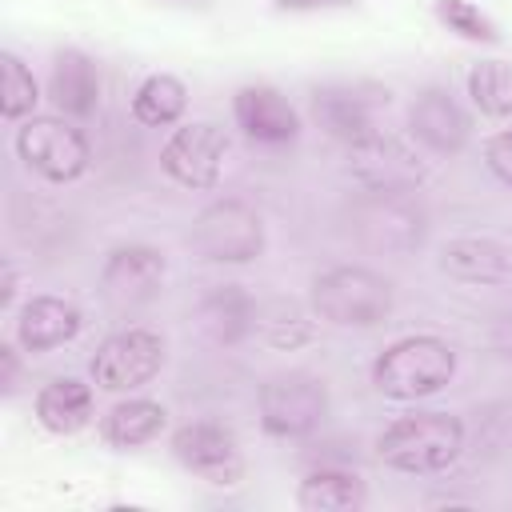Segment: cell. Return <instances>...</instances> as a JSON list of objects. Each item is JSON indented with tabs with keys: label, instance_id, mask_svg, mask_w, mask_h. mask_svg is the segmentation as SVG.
Returning <instances> with one entry per match:
<instances>
[{
	"label": "cell",
	"instance_id": "cell-1",
	"mask_svg": "<svg viewBox=\"0 0 512 512\" xmlns=\"http://www.w3.org/2000/svg\"><path fill=\"white\" fill-rule=\"evenodd\" d=\"M460 452H464V424L460 416L440 408H416L408 416H396L376 436V456L388 468L412 476L444 472Z\"/></svg>",
	"mask_w": 512,
	"mask_h": 512
},
{
	"label": "cell",
	"instance_id": "cell-2",
	"mask_svg": "<svg viewBox=\"0 0 512 512\" xmlns=\"http://www.w3.org/2000/svg\"><path fill=\"white\" fill-rule=\"evenodd\" d=\"M348 232L360 248L380 252V256H408L424 244L428 236V212L424 204L412 196V188L404 192H388V188H364L352 204H348Z\"/></svg>",
	"mask_w": 512,
	"mask_h": 512
},
{
	"label": "cell",
	"instance_id": "cell-3",
	"mask_svg": "<svg viewBox=\"0 0 512 512\" xmlns=\"http://www.w3.org/2000/svg\"><path fill=\"white\" fill-rule=\"evenodd\" d=\"M456 376V352L448 340L440 336H400L392 340L376 364H372V384L380 396L388 400H424L436 396L440 388H448V380Z\"/></svg>",
	"mask_w": 512,
	"mask_h": 512
},
{
	"label": "cell",
	"instance_id": "cell-4",
	"mask_svg": "<svg viewBox=\"0 0 512 512\" xmlns=\"http://www.w3.org/2000/svg\"><path fill=\"white\" fill-rule=\"evenodd\" d=\"M308 304L336 328H376L392 316V284L364 264H336L312 280Z\"/></svg>",
	"mask_w": 512,
	"mask_h": 512
},
{
	"label": "cell",
	"instance_id": "cell-5",
	"mask_svg": "<svg viewBox=\"0 0 512 512\" xmlns=\"http://www.w3.org/2000/svg\"><path fill=\"white\" fill-rule=\"evenodd\" d=\"M188 244L208 264H248L264 252V216L236 196L212 200L196 212Z\"/></svg>",
	"mask_w": 512,
	"mask_h": 512
},
{
	"label": "cell",
	"instance_id": "cell-6",
	"mask_svg": "<svg viewBox=\"0 0 512 512\" xmlns=\"http://www.w3.org/2000/svg\"><path fill=\"white\" fill-rule=\"evenodd\" d=\"M256 412H260V428L276 440L312 436L328 416V384L304 368L276 372L260 384Z\"/></svg>",
	"mask_w": 512,
	"mask_h": 512
},
{
	"label": "cell",
	"instance_id": "cell-7",
	"mask_svg": "<svg viewBox=\"0 0 512 512\" xmlns=\"http://www.w3.org/2000/svg\"><path fill=\"white\" fill-rule=\"evenodd\" d=\"M16 152L48 184H72L92 164V144L72 116H28L16 132Z\"/></svg>",
	"mask_w": 512,
	"mask_h": 512
},
{
	"label": "cell",
	"instance_id": "cell-8",
	"mask_svg": "<svg viewBox=\"0 0 512 512\" xmlns=\"http://www.w3.org/2000/svg\"><path fill=\"white\" fill-rule=\"evenodd\" d=\"M160 368H164V336L152 332V328H120V332H112L96 348V356L88 364L92 384L104 388V392H136Z\"/></svg>",
	"mask_w": 512,
	"mask_h": 512
},
{
	"label": "cell",
	"instance_id": "cell-9",
	"mask_svg": "<svg viewBox=\"0 0 512 512\" xmlns=\"http://www.w3.org/2000/svg\"><path fill=\"white\" fill-rule=\"evenodd\" d=\"M388 104V88L364 84V80H336L320 84L312 92V120L340 144H364L376 136V112Z\"/></svg>",
	"mask_w": 512,
	"mask_h": 512
},
{
	"label": "cell",
	"instance_id": "cell-10",
	"mask_svg": "<svg viewBox=\"0 0 512 512\" xmlns=\"http://www.w3.org/2000/svg\"><path fill=\"white\" fill-rule=\"evenodd\" d=\"M172 456L180 468H188L192 476L216 484V488H232L244 476V452L236 444V432L216 424V420H188L172 432L168 440Z\"/></svg>",
	"mask_w": 512,
	"mask_h": 512
},
{
	"label": "cell",
	"instance_id": "cell-11",
	"mask_svg": "<svg viewBox=\"0 0 512 512\" xmlns=\"http://www.w3.org/2000/svg\"><path fill=\"white\" fill-rule=\"evenodd\" d=\"M224 156H228V136L224 128L208 124V120H192L172 128V136L160 148V168L168 172V180H176L180 188H216L220 172H224Z\"/></svg>",
	"mask_w": 512,
	"mask_h": 512
},
{
	"label": "cell",
	"instance_id": "cell-12",
	"mask_svg": "<svg viewBox=\"0 0 512 512\" xmlns=\"http://www.w3.org/2000/svg\"><path fill=\"white\" fill-rule=\"evenodd\" d=\"M168 276L164 252L148 244H120L100 264V296L112 308H144L160 296Z\"/></svg>",
	"mask_w": 512,
	"mask_h": 512
},
{
	"label": "cell",
	"instance_id": "cell-13",
	"mask_svg": "<svg viewBox=\"0 0 512 512\" xmlns=\"http://www.w3.org/2000/svg\"><path fill=\"white\" fill-rule=\"evenodd\" d=\"M408 132L424 152L456 156L472 136V120H468V112L460 108V100L448 88L432 84L408 104Z\"/></svg>",
	"mask_w": 512,
	"mask_h": 512
},
{
	"label": "cell",
	"instance_id": "cell-14",
	"mask_svg": "<svg viewBox=\"0 0 512 512\" xmlns=\"http://www.w3.org/2000/svg\"><path fill=\"white\" fill-rule=\"evenodd\" d=\"M348 160H352V176L364 184V188H388V192H404L424 180V160L412 144L396 140V136H368L364 144H352L348 148Z\"/></svg>",
	"mask_w": 512,
	"mask_h": 512
},
{
	"label": "cell",
	"instance_id": "cell-15",
	"mask_svg": "<svg viewBox=\"0 0 512 512\" xmlns=\"http://www.w3.org/2000/svg\"><path fill=\"white\" fill-rule=\"evenodd\" d=\"M232 120L256 144H292L300 136V112L272 84H244V88H236Z\"/></svg>",
	"mask_w": 512,
	"mask_h": 512
},
{
	"label": "cell",
	"instance_id": "cell-16",
	"mask_svg": "<svg viewBox=\"0 0 512 512\" xmlns=\"http://www.w3.org/2000/svg\"><path fill=\"white\" fill-rule=\"evenodd\" d=\"M80 324H84V316H80V308L72 300L40 292V296L24 300L20 312H16V344L24 352H32V356L36 352H52V348L76 340Z\"/></svg>",
	"mask_w": 512,
	"mask_h": 512
},
{
	"label": "cell",
	"instance_id": "cell-17",
	"mask_svg": "<svg viewBox=\"0 0 512 512\" xmlns=\"http://www.w3.org/2000/svg\"><path fill=\"white\" fill-rule=\"evenodd\" d=\"M192 324L208 344L232 348L256 328V300L240 284H220V288H212L196 300Z\"/></svg>",
	"mask_w": 512,
	"mask_h": 512
},
{
	"label": "cell",
	"instance_id": "cell-18",
	"mask_svg": "<svg viewBox=\"0 0 512 512\" xmlns=\"http://www.w3.org/2000/svg\"><path fill=\"white\" fill-rule=\"evenodd\" d=\"M48 96L60 108V116H72V120L92 116L96 104H100V68H96V60L80 48L56 52L52 68H48Z\"/></svg>",
	"mask_w": 512,
	"mask_h": 512
},
{
	"label": "cell",
	"instance_id": "cell-19",
	"mask_svg": "<svg viewBox=\"0 0 512 512\" xmlns=\"http://www.w3.org/2000/svg\"><path fill=\"white\" fill-rule=\"evenodd\" d=\"M440 272L460 284H504L512 280V248L492 236H456L440 248Z\"/></svg>",
	"mask_w": 512,
	"mask_h": 512
},
{
	"label": "cell",
	"instance_id": "cell-20",
	"mask_svg": "<svg viewBox=\"0 0 512 512\" xmlns=\"http://www.w3.org/2000/svg\"><path fill=\"white\" fill-rule=\"evenodd\" d=\"M32 408H36V424H40L44 432H52V436H76V432H84V428L92 424V416H96V408H92V388H88L84 380H76V376H56V380H48V384L36 392Z\"/></svg>",
	"mask_w": 512,
	"mask_h": 512
},
{
	"label": "cell",
	"instance_id": "cell-21",
	"mask_svg": "<svg viewBox=\"0 0 512 512\" xmlns=\"http://www.w3.org/2000/svg\"><path fill=\"white\" fill-rule=\"evenodd\" d=\"M164 424H168L164 404H156V400H148V396H128V400H116V404L104 412L100 436H104V444L128 452V448H144V444L160 440Z\"/></svg>",
	"mask_w": 512,
	"mask_h": 512
},
{
	"label": "cell",
	"instance_id": "cell-22",
	"mask_svg": "<svg viewBox=\"0 0 512 512\" xmlns=\"http://www.w3.org/2000/svg\"><path fill=\"white\" fill-rule=\"evenodd\" d=\"M364 480L348 468H312L296 488L300 512H352L364 504Z\"/></svg>",
	"mask_w": 512,
	"mask_h": 512
},
{
	"label": "cell",
	"instance_id": "cell-23",
	"mask_svg": "<svg viewBox=\"0 0 512 512\" xmlns=\"http://www.w3.org/2000/svg\"><path fill=\"white\" fill-rule=\"evenodd\" d=\"M184 108H188V88L172 72H152L132 92V120L144 128H168L184 116Z\"/></svg>",
	"mask_w": 512,
	"mask_h": 512
},
{
	"label": "cell",
	"instance_id": "cell-24",
	"mask_svg": "<svg viewBox=\"0 0 512 512\" xmlns=\"http://www.w3.org/2000/svg\"><path fill=\"white\" fill-rule=\"evenodd\" d=\"M468 96H472V104L484 116L508 120L512 116V64L508 60H480V64H472Z\"/></svg>",
	"mask_w": 512,
	"mask_h": 512
},
{
	"label": "cell",
	"instance_id": "cell-25",
	"mask_svg": "<svg viewBox=\"0 0 512 512\" xmlns=\"http://www.w3.org/2000/svg\"><path fill=\"white\" fill-rule=\"evenodd\" d=\"M36 104H40V84H36L32 68L20 56L4 52L0 56V116L4 120H28Z\"/></svg>",
	"mask_w": 512,
	"mask_h": 512
},
{
	"label": "cell",
	"instance_id": "cell-26",
	"mask_svg": "<svg viewBox=\"0 0 512 512\" xmlns=\"http://www.w3.org/2000/svg\"><path fill=\"white\" fill-rule=\"evenodd\" d=\"M432 12H436V20H440L448 32H456L460 40H472V44H496V40H500L496 20H492L480 4H472V0H436Z\"/></svg>",
	"mask_w": 512,
	"mask_h": 512
},
{
	"label": "cell",
	"instance_id": "cell-27",
	"mask_svg": "<svg viewBox=\"0 0 512 512\" xmlns=\"http://www.w3.org/2000/svg\"><path fill=\"white\" fill-rule=\"evenodd\" d=\"M256 328L260 336L272 344V348H296V344H308L312 340V320L296 308V304H268L264 312L256 308Z\"/></svg>",
	"mask_w": 512,
	"mask_h": 512
},
{
	"label": "cell",
	"instance_id": "cell-28",
	"mask_svg": "<svg viewBox=\"0 0 512 512\" xmlns=\"http://www.w3.org/2000/svg\"><path fill=\"white\" fill-rule=\"evenodd\" d=\"M484 164H488V172L500 184L512 188V128H504V132H496V136L484 140Z\"/></svg>",
	"mask_w": 512,
	"mask_h": 512
},
{
	"label": "cell",
	"instance_id": "cell-29",
	"mask_svg": "<svg viewBox=\"0 0 512 512\" xmlns=\"http://www.w3.org/2000/svg\"><path fill=\"white\" fill-rule=\"evenodd\" d=\"M280 12H336V8H356V0H276Z\"/></svg>",
	"mask_w": 512,
	"mask_h": 512
},
{
	"label": "cell",
	"instance_id": "cell-30",
	"mask_svg": "<svg viewBox=\"0 0 512 512\" xmlns=\"http://www.w3.org/2000/svg\"><path fill=\"white\" fill-rule=\"evenodd\" d=\"M492 340H496V352H500L504 360H512V312H504V316L496 320Z\"/></svg>",
	"mask_w": 512,
	"mask_h": 512
},
{
	"label": "cell",
	"instance_id": "cell-31",
	"mask_svg": "<svg viewBox=\"0 0 512 512\" xmlns=\"http://www.w3.org/2000/svg\"><path fill=\"white\" fill-rule=\"evenodd\" d=\"M16 372H20V368H16V348L4 344V348H0V384H4V392L16 388Z\"/></svg>",
	"mask_w": 512,
	"mask_h": 512
},
{
	"label": "cell",
	"instance_id": "cell-32",
	"mask_svg": "<svg viewBox=\"0 0 512 512\" xmlns=\"http://www.w3.org/2000/svg\"><path fill=\"white\" fill-rule=\"evenodd\" d=\"M12 296H16V272H12V264H4V292H0V304L8 308Z\"/></svg>",
	"mask_w": 512,
	"mask_h": 512
}]
</instances>
